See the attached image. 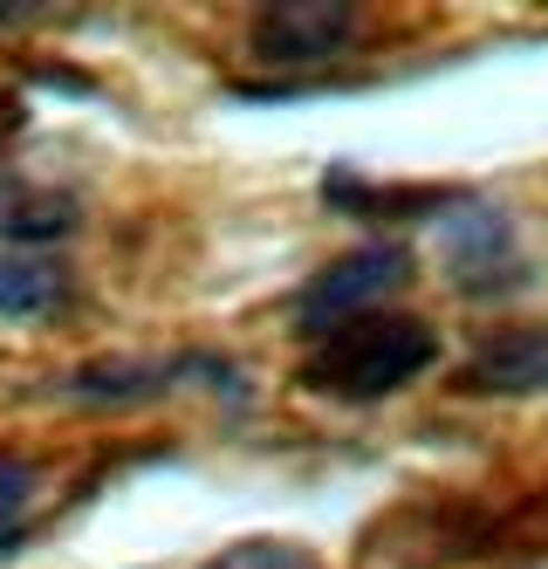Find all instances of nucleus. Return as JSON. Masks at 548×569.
<instances>
[{
	"label": "nucleus",
	"instance_id": "f257e3e1",
	"mask_svg": "<svg viewBox=\"0 0 548 569\" xmlns=\"http://www.w3.org/2000/svg\"><path fill=\"white\" fill-rule=\"evenodd\" d=\"M439 363V330L426 316H357L343 330H329L302 357V385L316 398H343V405H377L405 385H418Z\"/></svg>",
	"mask_w": 548,
	"mask_h": 569
},
{
	"label": "nucleus",
	"instance_id": "f03ea898",
	"mask_svg": "<svg viewBox=\"0 0 548 569\" xmlns=\"http://www.w3.org/2000/svg\"><path fill=\"white\" fill-rule=\"evenodd\" d=\"M405 274H411V254L398 248V240H363V248H350L329 268H316L302 289H295L288 316H295V330L316 343V337L343 330V322H357V316H377V302H385L391 289H405Z\"/></svg>",
	"mask_w": 548,
	"mask_h": 569
},
{
	"label": "nucleus",
	"instance_id": "7ed1b4c3",
	"mask_svg": "<svg viewBox=\"0 0 548 569\" xmlns=\"http://www.w3.org/2000/svg\"><path fill=\"white\" fill-rule=\"evenodd\" d=\"M363 34V14L350 0H275L247 21V42H255L261 62H281V69H316V62H336L350 56Z\"/></svg>",
	"mask_w": 548,
	"mask_h": 569
},
{
	"label": "nucleus",
	"instance_id": "20e7f679",
	"mask_svg": "<svg viewBox=\"0 0 548 569\" xmlns=\"http://www.w3.org/2000/svg\"><path fill=\"white\" fill-rule=\"evenodd\" d=\"M186 378H213L220 391L240 385L220 357H103V363H82V371L62 385V398L69 405H97V412H117V405H151V398H165Z\"/></svg>",
	"mask_w": 548,
	"mask_h": 569
},
{
	"label": "nucleus",
	"instance_id": "39448f33",
	"mask_svg": "<svg viewBox=\"0 0 548 569\" xmlns=\"http://www.w3.org/2000/svg\"><path fill=\"white\" fill-rule=\"evenodd\" d=\"M439 240H446V268L467 296H494V289H515L528 274L521 248H515V227L500 220L494 207H452L439 213Z\"/></svg>",
	"mask_w": 548,
	"mask_h": 569
},
{
	"label": "nucleus",
	"instance_id": "423d86ee",
	"mask_svg": "<svg viewBox=\"0 0 548 569\" xmlns=\"http://www.w3.org/2000/svg\"><path fill=\"white\" fill-rule=\"evenodd\" d=\"M459 391L474 398H541L548 391V322H508L459 363Z\"/></svg>",
	"mask_w": 548,
	"mask_h": 569
},
{
	"label": "nucleus",
	"instance_id": "0eeeda50",
	"mask_svg": "<svg viewBox=\"0 0 548 569\" xmlns=\"http://www.w3.org/2000/svg\"><path fill=\"white\" fill-rule=\"evenodd\" d=\"M76 233V199L34 179H0V240L8 248H41V240Z\"/></svg>",
	"mask_w": 548,
	"mask_h": 569
},
{
	"label": "nucleus",
	"instance_id": "6e6552de",
	"mask_svg": "<svg viewBox=\"0 0 548 569\" xmlns=\"http://www.w3.org/2000/svg\"><path fill=\"white\" fill-rule=\"evenodd\" d=\"M62 296H69L62 268L34 261V254H0V316H8V322L49 316V309H62Z\"/></svg>",
	"mask_w": 548,
	"mask_h": 569
},
{
	"label": "nucleus",
	"instance_id": "1a4fd4ad",
	"mask_svg": "<svg viewBox=\"0 0 548 569\" xmlns=\"http://www.w3.org/2000/svg\"><path fill=\"white\" fill-rule=\"evenodd\" d=\"M34 508H41V473H34V460L0 453V549H14L28 536Z\"/></svg>",
	"mask_w": 548,
	"mask_h": 569
},
{
	"label": "nucleus",
	"instance_id": "9d476101",
	"mask_svg": "<svg viewBox=\"0 0 548 569\" xmlns=\"http://www.w3.org/2000/svg\"><path fill=\"white\" fill-rule=\"evenodd\" d=\"M199 569H322L309 542H288V536H247V542H227L213 549Z\"/></svg>",
	"mask_w": 548,
	"mask_h": 569
}]
</instances>
